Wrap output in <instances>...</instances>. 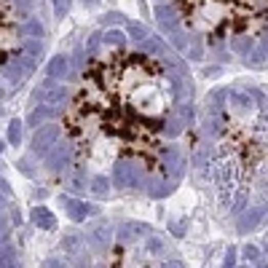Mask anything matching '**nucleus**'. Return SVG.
<instances>
[{
  "instance_id": "nucleus-1",
  "label": "nucleus",
  "mask_w": 268,
  "mask_h": 268,
  "mask_svg": "<svg viewBox=\"0 0 268 268\" xmlns=\"http://www.w3.org/2000/svg\"><path fill=\"white\" fill-rule=\"evenodd\" d=\"M172 102V78L156 56L113 49L89 62L62 123L80 153L145 164L164 153Z\"/></svg>"
},
{
  "instance_id": "nucleus-2",
  "label": "nucleus",
  "mask_w": 268,
  "mask_h": 268,
  "mask_svg": "<svg viewBox=\"0 0 268 268\" xmlns=\"http://www.w3.org/2000/svg\"><path fill=\"white\" fill-rule=\"evenodd\" d=\"M191 32L209 43L244 40L268 27V0H172Z\"/></svg>"
},
{
  "instance_id": "nucleus-3",
  "label": "nucleus",
  "mask_w": 268,
  "mask_h": 268,
  "mask_svg": "<svg viewBox=\"0 0 268 268\" xmlns=\"http://www.w3.org/2000/svg\"><path fill=\"white\" fill-rule=\"evenodd\" d=\"M22 49V22L16 0H0V65Z\"/></svg>"
},
{
  "instance_id": "nucleus-4",
  "label": "nucleus",
  "mask_w": 268,
  "mask_h": 268,
  "mask_svg": "<svg viewBox=\"0 0 268 268\" xmlns=\"http://www.w3.org/2000/svg\"><path fill=\"white\" fill-rule=\"evenodd\" d=\"M161 268H182L180 263H167V265H161Z\"/></svg>"
}]
</instances>
